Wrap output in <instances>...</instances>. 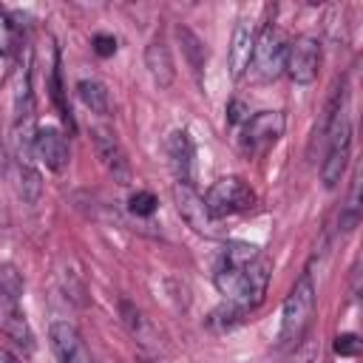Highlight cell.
<instances>
[{"instance_id":"9c48e42d","label":"cell","mask_w":363,"mask_h":363,"mask_svg":"<svg viewBox=\"0 0 363 363\" xmlns=\"http://www.w3.org/2000/svg\"><path fill=\"white\" fill-rule=\"evenodd\" d=\"M94 147H96V156L102 162V167L113 176L116 184H130L133 179V170H130V159L119 142V136L108 128H94Z\"/></svg>"},{"instance_id":"44dd1931","label":"cell","mask_w":363,"mask_h":363,"mask_svg":"<svg viewBox=\"0 0 363 363\" xmlns=\"http://www.w3.org/2000/svg\"><path fill=\"white\" fill-rule=\"evenodd\" d=\"M156 207H159V199H156L150 190H136V193L128 199V210H130L133 216H139V218L153 216Z\"/></svg>"},{"instance_id":"ac0fdd59","label":"cell","mask_w":363,"mask_h":363,"mask_svg":"<svg viewBox=\"0 0 363 363\" xmlns=\"http://www.w3.org/2000/svg\"><path fill=\"white\" fill-rule=\"evenodd\" d=\"M176 37H179V43H182V51H184V57H187L193 74L201 77V68H204V62H207V48H204V43H201L187 26H179V28H176Z\"/></svg>"},{"instance_id":"603a6c76","label":"cell","mask_w":363,"mask_h":363,"mask_svg":"<svg viewBox=\"0 0 363 363\" xmlns=\"http://www.w3.org/2000/svg\"><path fill=\"white\" fill-rule=\"evenodd\" d=\"M51 99H54V105H57V111H60V116H62V122H68L71 128H74V119H71V108L65 105V91H62V79H60V65H54V71H51Z\"/></svg>"},{"instance_id":"5bb4252c","label":"cell","mask_w":363,"mask_h":363,"mask_svg":"<svg viewBox=\"0 0 363 363\" xmlns=\"http://www.w3.org/2000/svg\"><path fill=\"white\" fill-rule=\"evenodd\" d=\"M167 159H170V167L176 173V182H190L193 184V156H196V147L187 136V130H173L167 136Z\"/></svg>"},{"instance_id":"d6986e66","label":"cell","mask_w":363,"mask_h":363,"mask_svg":"<svg viewBox=\"0 0 363 363\" xmlns=\"http://www.w3.org/2000/svg\"><path fill=\"white\" fill-rule=\"evenodd\" d=\"M17 184H20V196H23V201H28V204H37V201H40L43 182H40V173L34 170V164L17 162Z\"/></svg>"},{"instance_id":"30bf717a","label":"cell","mask_w":363,"mask_h":363,"mask_svg":"<svg viewBox=\"0 0 363 363\" xmlns=\"http://www.w3.org/2000/svg\"><path fill=\"white\" fill-rule=\"evenodd\" d=\"M48 343H51V352L60 363H94L85 340L79 337V332L68 320H54L51 323Z\"/></svg>"},{"instance_id":"8fae6325","label":"cell","mask_w":363,"mask_h":363,"mask_svg":"<svg viewBox=\"0 0 363 363\" xmlns=\"http://www.w3.org/2000/svg\"><path fill=\"white\" fill-rule=\"evenodd\" d=\"M31 153H34V156L48 167V170H54V173L65 170V164H68V159H71V150H68V139H65V133H62V130H57V128H51V125L37 128L34 142H31Z\"/></svg>"},{"instance_id":"6da1fadb","label":"cell","mask_w":363,"mask_h":363,"mask_svg":"<svg viewBox=\"0 0 363 363\" xmlns=\"http://www.w3.org/2000/svg\"><path fill=\"white\" fill-rule=\"evenodd\" d=\"M269 261L264 255H258L255 261L244 264V267H227V264H218L216 267V289L230 301L235 303L238 309L244 312H252L255 306H261L264 295H267V284H269Z\"/></svg>"},{"instance_id":"5b68a950","label":"cell","mask_w":363,"mask_h":363,"mask_svg":"<svg viewBox=\"0 0 363 363\" xmlns=\"http://www.w3.org/2000/svg\"><path fill=\"white\" fill-rule=\"evenodd\" d=\"M255 190L238 179V176H224L218 182L210 184L207 196H204V204L210 210V216L218 221V218H227V216H238V213H247L255 207Z\"/></svg>"},{"instance_id":"4316f807","label":"cell","mask_w":363,"mask_h":363,"mask_svg":"<svg viewBox=\"0 0 363 363\" xmlns=\"http://www.w3.org/2000/svg\"><path fill=\"white\" fill-rule=\"evenodd\" d=\"M227 119H230L233 125H244V122L250 119V113H247V108H244L241 102H230V108H227Z\"/></svg>"},{"instance_id":"e0dca14e","label":"cell","mask_w":363,"mask_h":363,"mask_svg":"<svg viewBox=\"0 0 363 363\" xmlns=\"http://www.w3.org/2000/svg\"><path fill=\"white\" fill-rule=\"evenodd\" d=\"M77 94H79L82 105L91 108V113L105 116L111 111V94L99 79H79L77 82Z\"/></svg>"},{"instance_id":"3957f363","label":"cell","mask_w":363,"mask_h":363,"mask_svg":"<svg viewBox=\"0 0 363 363\" xmlns=\"http://www.w3.org/2000/svg\"><path fill=\"white\" fill-rule=\"evenodd\" d=\"M326 156H323V164H320V179H323V187H337V182L343 179L346 173V164H349V156H352V125H349V116H346V108H335L326 119Z\"/></svg>"},{"instance_id":"7a4b0ae2","label":"cell","mask_w":363,"mask_h":363,"mask_svg":"<svg viewBox=\"0 0 363 363\" xmlns=\"http://www.w3.org/2000/svg\"><path fill=\"white\" fill-rule=\"evenodd\" d=\"M315 318V281L309 272H303L295 286L289 289L284 306H281V329H278V346L292 349L303 340L306 329Z\"/></svg>"},{"instance_id":"277c9868","label":"cell","mask_w":363,"mask_h":363,"mask_svg":"<svg viewBox=\"0 0 363 363\" xmlns=\"http://www.w3.org/2000/svg\"><path fill=\"white\" fill-rule=\"evenodd\" d=\"M286 48H289V40L286 34L267 23L258 34H255V45H252V57H250V77L255 82H272L275 77L284 74V65H286Z\"/></svg>"},{"instance_id":"7c38bea8","label":"cell","mask_w":363,"mask_h":363,"mask_svg":"<svg viewBox=\"0 0 363 363\" xmlns=\"http://www.w3.org/2000/svg\"><path fill=\"white\" fill-rule=\"evenodd\" d=\"M0 332L14 343L20 346L26 354L34 352V332L23 315V309L17 306L14 298H9L3 289H0Z\"/></svg>"},{"instance_id":"4fadbf2b","label":"cell","mask_w":363,"mask_h":363,"mask_svg":"<svg viewBox=\"0 0 363 363\" xmlns=\"http://www.w3.org/2000/svg\"><path fill=\"white\" fill-rule=\"evenodd\" d=\"M252 45H255V26L252 20L241 17L235 23L233 40H230V51H227V65H230V77L241 79L250 68V57H252Z\"/></svg>"},{"instance_id":"ba28073f","label":"cell","mask_w":363,"mask_h":363,"mask_svg":"<svg viewBox=\"0 0 363 363\" xmlns=\"http://www.w3.org/2000/svg\"><path fill=\"white\" fill-rule=\"evenodd\" d=\"M284 136V113L281 111H261L250 116L241 128V145L250 156L267 153Z\"/></svg>"},{"instance_id":"7402d4cb","label":"cell","mask_w":363,"mask_h":363,"mask_svg":"<svg viewBox=\"0 0 363 363\" xmlns=\"http://www.w3.org/2000/svg\"><path fill=\"white\" fill-rule=\"evenodd\" d=\"M23 275L11 267V264H3L0 267V289L9 295V298H14V301H20V295H23Z\"/></svg>"},{"instance_id":"cb8c5ba5","label":"cell","mask_w":363,"mask_h":363,"mask_svg":"<svg viewBox=\"0 0 363 363\" xmlns=\"http://www.w3.org/2000/svg\"><path fill=\"white\" fill-rule=\"evenodd\" d=\"M11 45H14V26L9 14L0 9V62H6V57L11 54Z\"/></svg>"},{"instance_id":"8992f818","label":"cell","mask_w":363,"mask_h":363,"mask_svg":"<svg viewBox=\"0 0 363 363\" xmlns=\"http://www.w3.org/2000/svg\"><path fill=\"white\" fill-rule=\"evenodd\" d=\"M284 71L298 85L315 82L318 79V71H320V40L312 37V34L295 37L289 43V48H286V65H284Z\"/></svg>"},{"instance_id":"ffe728a7","label":"cell","mask_w":363,"mask_h":363,"mask_svg":"<svg viewBox=\"0 0 363 363\" xmlns=\"http://www.w3.org/2000/svg\"><path fill=\"white\" fill-rule=\"evenodd\" d=\"M244 315H247L244 309H238L235 303H230V301H227V303H221L218 309H213V312H210L207 326H210V329H216V332H227V329L238 326Z\"/></svg>"},{"instance_id":"2e32d148","label":"cell","mask_w":363,"mask_h":363,"mask_svg":"<svg viewBox=\"0 0 363 363\" xmlns=\"http://www.w3.org/2000/svg\"><path fill=\"white\" fill-rule=\"evenodd\" d=\"M119 309H122V320H125L128 332H130L142 346H156V343H159V332H156V326L150 323V318H145L142 309H136V306L128 303V301H122Z\"/></svg>"},{"instance_id":"484cf974","label":"cell","mask_w":363,"mask_h":363,"mask_svg":"<svg viewBox=\"0 0 363 363\" xmlns=\"http://www.w3.org/2000/svg\"><path fill=\"white\" fill-rule=\"evenodd\" d=\"M94 51H96L99 57H113V54H116V40H113L111 34H96V37H94Z\"/></svg>"},{"instance_id":"83f0119b","label":"cell","mask_w":363,"mask_h":363,"mask_svg":"<svg viewBox=\"0 0 363 363\" xmlns=\"http://www.w3.org/2000/svg\"><path fill=\"white\" fill-rule=\"evenodd\" d=\"M0 363H20V360H17L9 349H3V346H0Z\"/></svg>"},{"instance_id":"52a82bcc","label":"cell","mask_w":363,"mask_h":363,"mask_svg":"<svg viewBox=\"0 0 363 363\" xmlns=\"http://www.w3.org/2000/svg\"><path fill=\"white\" fill-rule=\"evenodd\" d=\"M173 199H176V210L179 216L184 218V224L199 233V235H218V227H216V218L210 216L207 204H204V196L190 184V182H176L173 184Z\"/></svg>"},{"instance_id":"9a60e30c","label":"cell","mask_w":363,"mask_h":363,"mask_svg":"<svg viewBox=\"0 0 363 363\" xmlns=\"http://www.w3.org/2000/svg\"><path fill=\"white\" fill-rule=\"evenodd\" d=\"M145 65H147V74L150 79L159 85V88H170L173 79H176V68H173V57H170V48L162 37L150 40V45L145 48Z\"/></svg>"},{"instance_id":"d4e9b609","label":"cell","mask_w":363,"mask_h":363,"mask_svg":"<svg viewBox=\"0 0 363 363\" xmlns=\"http://www.w3.org/2000/svg\"><path fill=\"white\" fill-rule=\"evenodd\" d=\"M335 352H337L340 357H354V354L360 352V340H357V335H352V332L337 335V337H335Z\"/></svg>"}]
</instances>
